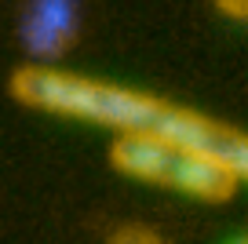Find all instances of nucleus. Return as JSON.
I'll list each match as a JSON object with an SVG mask.
<instances>
[{"instance_id": "1", "label": "nucleus", "mask_w": 248, "mask_h": 244, "mask_svg": "<svg viewBox=\"0 0 248 244\" xmlns=\"http://www.w3.org/2000/svg\"><path fill=\"white\" fill-rule=\"evenodd\" d=\"M11 95L30 109L88 121L109 131L146 128L179 150H204L219 157L237 171L241 183H248V131L197 109L175 106L161 95L135 92L113 80H95L59 66H37V62L11 73Z\"/></svg>"}, {"instance_id": "2", "label": "nucleus", "mask_w": 248, "mask_h": 244, "mask_svg": "<svg viewBox=\"0 0 248 244\" xmlns=\"http://www.w3.org/2000/svg\"><path fill=\"white\" fill-rule=\"evenodd\" d=\"M164 190H175L183 197L204 200V204H219L230 200L241 190V179L230 164H223L219 157L204 150H171V164L164 175Z\"/></svg>"}, {"instance_id": "3", "label": "nucleus", "mask_w": 248, "mask_h": 244, "mask_svg": "<svg viewBox=\"0 0 248 244\" xmlns=\"http://www.w3.org/2000/svg\"><path fill=\"white\" fill-rule=\"evenodd\" d=\"M77 33L73 0H30L22 15V44L37 59V66L62 59Z\"/></svg>"}, {"instance_id": "4", "label": "nucleus", "mask_w": 248, "mask_h": 244, "mask_svg": "<svg viewBox=\"0 0 248 244\" xmlns=\"http://www.w3.org/2000/svg\"><path fill=\"white\" fill-rule=\"evenodd\" d=\"M171 150H175L171 142H164L161 135H154L146 128L113 131L109 164H113V171H121L132 183L164 186V175H168V164H171Z\"/></svg>"}, {"instance_id": "5", "label": "nucleus", "mask_w": 248, "mask_h": 244, "mask_svg": "<svg viewBox=\"0 0 248 244\" xmlns=\"http://www.w3.org/2000/svg\"><path fill=\"white\" fill-rule=\"evenodd\" d=\"M106 244H164V237L146 222H124L106 237Z\"/></svg>"}, {"instance_id": "6", "label": "nucleus", "mask_w": 248, "mask_h": 244, "mask_svg": "<svg viewBox=\"0 0 248 244\" xmlns=\"http://www.w3.org/2000/svg\"><path fill=\"white\" fill-rule=\"evenodd\" d=\"M216 8L223 11L226 18H233V22H245V26H248V0H216Z\"/></svg>"}, {"instance_id": "7", "label": "nucleus", "mask_w": 248, "mask_h": 244, "mask_svg": "<svg viewBox=\"0 0 248 244\" xmlns=\"http://www.w3.org/2000/svg\"><path fill=\"white\" fill-rule=\"evenodd\" d=\"M233 244H248V237H241V241H233Z\"/></svg>"}]
</instances>
